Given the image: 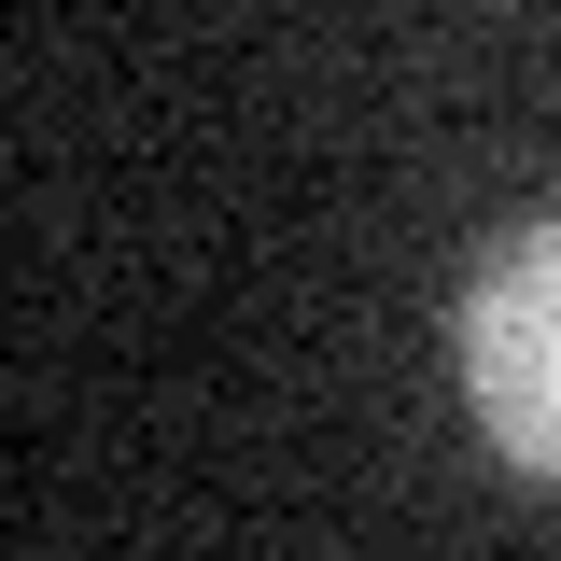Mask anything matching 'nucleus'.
I'll list each match as a JSON object with an SVG mask.
<instances>
[{
  "instance_id": "1",
  "label": "nucleus",
  "mask_w": 561,
  "mask_h": 561,
  "mask_svg": "<svg viewBox=\"0 0 561 561\" xmlns=\"http://www.w3.org/2000/svg\"><path fill=\"white\" fill-rule=\"evenodd\" d=\"M463 408L519 478H561V210L463 280Z\"/></svg>"
}]
</instances>
